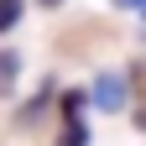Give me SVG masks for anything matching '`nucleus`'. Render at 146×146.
Listing matches in <instances>:
<instances>
[{"label":"nucleus","instance_id":"1","mask_svg":"<svg viewBox=\"0 0 146 146\" xmlns=\"http://www.w3.org/2000/svg\"><path fill=\"white\" fill-rule=\"evenodd\" d=\"M89 104L104 110V115H120V110L131 104V78H125V73H99L94 89H89Z\"/></svg>","mask_w":146,"mask_h":146},{"label":"nucleus","instance_id":"2","mask_svg":"<svg viewBox=\"0 0 146 146\" xmlns=\"http://www.w3.org/2000/svg\"><path fill=\"white\" fill-rule=\"evenodd\" d=\"M16 78H21V52H16V47H0V99L16 94Z\"/></svg>","mask_w":146,"mask_h":146},{"label":"nucleus","instance_id":"3","mask_svg":"<svg viewBox=\"0 0 146 146\" xmlns=\"http://www.w3.org/2000/svg\"><path fill=\"white\" fill-rule=\"evenodd\" d=\"M58 146H89V125H84V115H63V136H58Z\"/></svg>","mask_w":146,"mask_h":146},{"label":"nucleus","instance_id":"4","mask_svg":"<svg viewBox=\"0 0 146 146\" xmlns=\"http://www.w3.org/2000/svg\"><path fill=\"white\" fill-rule=\"evenodd\" d=\"M52 89H58V84H42V94H36V99H26V110L16 115V125H21V131H26V125H31V120H36V115L47 110V99H52Z\"/></svg>","mask_w":146,"mask_h":146},{"label":"nucleus","instance_id":"5","mask_svg":"<svg viewBox=\"0 0 146 146\" xmlns=\"http://www.w3.org/2000/svg\"><path fill=\"white\" fill-rule=\"evenodd\" d=\"M26 16V0H0V36L16 31V21Z\"/></svg>","mask_w":146,"mask_h":146},{"label":"nucleus","instance_id":"6","mask_svg":"<svg viewBox=\"0 0 146 146\" xmlns=\"http://www.w3.org/2000/svg\"><path fill=\"white\" fill-rule=\"evenodd\" d=\"M131 125H136V131H146V94L131 104Z\"/></svg>","mask_w":146,"mask_h":146},{"label":"nucleus","instance_id":"7","mask_svg":"<svg viewBox=\"0 0 146 146\" xmlns=\"http://www.w3.org/2000/svg\"><path fill=\"white\" fill-rule=\"evenodd\" d=\"M36 5H42V11H58V5H68V0H36Z\"/></svg>","mask_w":146,"mask_h":146},{"label":"nucleus","instance_id":"8","mask_svg":"<svg viewBox=\"0 0 146 146\" xmlns=\"http://www.w3.org/2000/svg\"><path fill=\"white\" fill-rule=\"evenodd\" d=\"M110 5H120V11H136V5H141V0H110Z\"/></svg>","mask_w":146,"mask_h":146},{"label":"nucleus","instance_id":"9","mask_svg":"<svg viewBox=\"0 0 146 146\" xmlns=\"http://www.w3.org/2000/svg\"><path fill=\"white\" fill-rule=\"evenodd\" d=\"M136 11H141V16H146V0H141V5H136Z\"/></svg>","mask_w":146,"mask_h":146}]
</instances>
